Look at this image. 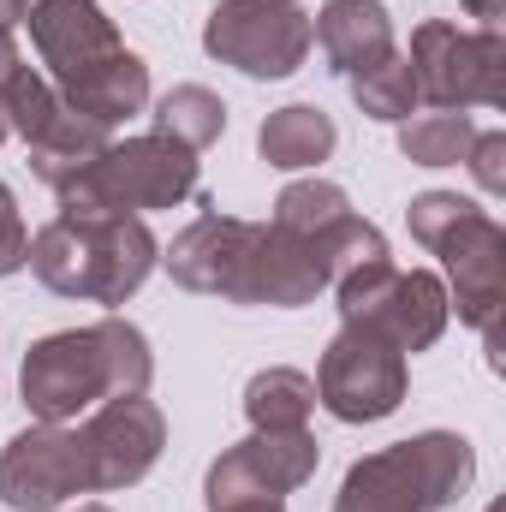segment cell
<instances>
[{
  "mask_svg": "<svg viewBox=\"0 0 506 512\" xmlns=\"http://www.w3.org/2000/svg\"><path fill=\"white\" fill-rule=\"evenodd\" d=\"M203 489H209V512H286V501L268 495L233 453H221V459L209 465V483H203Z\"/></svg>",
  "mask_w": 506,
  "mask_h": 512,
  "instance_id": "26",
  "label": "cell"
},
{
  "mask_svg": "<svg viewBox=\"0 0 506 512\" xmlns=\"http://www.w3.org/2000/svg\"><path fill=\"white\" fill-rule=\"evenodd\" d=\"M489 512H501V507H489Z\"/></svg>",
  "mask_w": 506,
  "mask_h": 512,
  "instance_id": "34",
  "label": "cell"
},
{
  "mask_svg": "<svg viewBox=\"0 0 506 512\" xmlns=\"http://www.w3.org/2000/svg\"><path fill=\"white\" fill-rule=\"evenodd\" d=\"M78 447H84V483H90V495L131 489V483H143L155 471V459L167 447V417L143 393H114L78 429Z\"/></svg>",
  "mask_w": 506,
  "mask_h": 512,
  "instance_id": "10",
  "label": "cell"
},
{
  "mask_svg": "<svg viewBox=\"0 0 506 512\" xmlns=\"http://www.w3.org/2000/svg\"><path fill=\"white\" fill-rule=\"evenodd\" d=\"M24 256H30V233H24V221H18L12 191L0 185V280H6V274H18V268H24Z\"/></svg>",
  "mask_w": 506,
  "mask_h": 512,
  "instance_id": "29",
  "label": "cell"
},
{
  "mask_svg": "<svg viewBox=\"0 0 506 512\" xmlns=\"http://www.w3.org/2000/svg\"><path fill=\"white\" fill-rule=\"evenodd\" d=\"M334 143H340V131L334 120L322 114V108H310V102H292V108H274L262 131H256V149H262V161L268 167H322L328 155H334Z\"/></svg>",
  "mask_w": 506,
  "mask_h": 512,
  "instance_id": "18",
  "label": "cell"
},
{
  "mask_svg": "<svg viewBox=\"0 0 506 512\" xmlns=\"http://www.w3.org/2000/svg\"><path fill=\"white\" fill-rule=\"evenodd\" d=\"M471 137H477L471 114H459V108H435V114L399 126V155L417 161V167H459L465 149H471Z\"/></svg>",
  "mask_w": 506,
  "mask_h": 512,
  "instance_id": "21",
  "label": "cell"
},
{
  "mask_svg": "<svg viewBox=\"0 0 506 512\" xmlns=\"http://www.w3.org/2000/svg\"><path fill=\"white\" fill-rule=\"evenodd\" d=\"M310 245H316L322 268H328V286H340L346 274H358V268H370V262H387V239H381V227L358 221L352 209H346L340 221H328L322 233H310Z\"/></svg>",
  "mask_w": 506,
  "mask_h": 512,
  "instance_id": "22",
  "label": "cell"
},
{
  "mask_svg": "<svg viewBox=\"0 0 506 512\" xmlns=\"http://www.w3.org/2000/svg\"><path fill=\"white\" fill-rule=\"evenodd\" d=\"M54 114H60V90H54V78H42L36 66H18L12 84H6V131H18L24 143H36Z\"/></svg>",
  "mask_w": 506,
  "mask_h": 512,
  "instance_id": "25",
  "label": "cell"
},
{
  "mask_svg": "<svg viewBox=\"0 0 506 512\" xmlns=\"http://www.w3.org/2000/svg\"><path fill=\"white\" fill-rule=\"evenodd\" d=\"M310 36L322 42L328 66H334L346 84L364 78L370 66H381L387 54H399V48H393V24H387V12H381L376 0H328V6L310 18Z\"/></svg>",
  "mask_w": 506,
  "mask_h": 512,
  "instance_id": "14",
  "label": "cell"
},
{
  "mask_svg": "<svg viewBox=\"0 0 506 512\" xmlns=\"http://www.w3.org/2000/svg\"><path fill=\"white\" fill-rule=\"evenodd\" d=\"M465 161H471V179H477L489 197H501L506 191V137L501 131H477L471 149H465Z\"/></svg>",
  "mask_w": 506,
  "mask_h": 512,
  "instance_id": "28",
  "label": "cell"
},
{
  "mask_svg": "<svg viewBox=\"0 0 506 512\" xmlns=\"http://www.w3.org/2000/svg\"><path fill=\"white\" fill-rule=\"evenodd\" d=\"M471 209V197H459V191H423V197H411V209H405V221H411V239L423 245V251H435L453 227H459V215Z\"/></svg>",
  "mask_w": 506,
  "mask_h": 512,
  "instance_id": "27",
  "label": "cell"
},
{
  "mask_svg": "<svg viewBox=\"0 0 506 512\" xmlns=\"http://www.w3.org/2000/svg\"><path fill=\"white\" fill-rule=\"evenodd\" d=\"M78 512H114V507H96V501H90V507H78Z\"/></svg>",
  "mask_w": 506,
  "mask_h": 512,
  "instance_id": "33",
  "label": "cell"
},
{
  "mask_svg": "<svg viewBox=\"0 0 506 512\" xmlns=\"http://www.w3.org/2000/svg\"><path fill=\"white\" fill-rule=\"evenodd\" d=\"M334 298H340V322H370L399 352H429L453 316V298L429 268L405 274L393 262H370V268L346 274L334 286Z\"/></svg>",
  "mask_w": 506,
  "mask_h": 512,
  "instance_id": "7",
  "label": "cell"
},
{
  "mask_svg": "<svg viewBox=\"0 0 506 512\" xmlns=\"http://www.w3.org/2000/svg\"><path fill=\"white\" fill-rule=\"evenodd\" d=\"M24 66V54H18V42H12V30H0V143L12 137L6 131V84H12V72Z\"/></svg>",
  "mask_w": 506,
  "mask_h": 512,
  "instance_id": "30",
  "label": "cell"
},
{
  "mask_svg": "<svg viewBox=\"0 0 506 512\" xmlns=\"http://www.w3.org/2000/svg\"><path fill=\"white\" fill-rule=\"evenodd\" d=\"M227 453L251 471L268 495H280V501H286L292 489H304V483L316 477V465H322V447H316L310 429H256L251 441H239V447H227Z\"/></svg>",
  "mask_w": 506,
  "mask_h": 512,
  "instance_id": "17",
  "label": "cell"
},
{
  "mask_svg": "<svg viewBox=\"0 0 506 512\" xmlns=\"http://www.w3.org/2000/svg\"><path fill=\"white\" fill-rule=\"evenodd\" d=\"M24 12H30V0H0V30H12Z\"/></svg>",
  "mask_w": 506,
  "mask_h": 512,
  "instance_id": "31",
  "label": "cell"
},
{
  "mask_svg": "<svg viewBox=\"0 0 506 512\" xmlns=\"http://www.w3.org/2000/svg\"><path fill=\"white\" fill-rule=\"evenodd\" d=\"M149 382H155L149 340L114 310L96 328H66V334L36 340L24 352V376H18L30 417H42V423H66L114 393H143Z\"/></svg>",
  "mask_w": 506,
  "mask_h": 512,
  "instance_id": "2",
  "label": "cell"
},
{
  "mask_svg": "<svg viewBox=\"0 0 506 512\" xmlns=\"http://www.w3.org/2000/svg\"><path fill=\"white\" fill-rule=\"evenodd\" d=\"M465 6H471V18H483V24L501 18V0H465Z\"/></svg>",
  "mask_w": 506,
  "mask_h": 512,
  "instance_id": "32",
  "label": "cell"
},
{
  "mask_svg": "<svg viewBox=\"0 0 506 512\" xmlns=\"http://www.w3.org/2000/svg\"><path fill=\"white\" fill-rule=\"evenodd\" d=\"M72 495H90V483H84V447L66 423H36L6 441L0 501L12 512H54Z\"/></svg>",
  "mask_w": 506,
  "mask_h": 512,
  "instance_id": "12",
  "label": "cell"
},
{
  "mask_svg": "<svg viewBox=\"0 0 506 512\" xmlns=\"http://www.w3.org/2000/svg\"><path fill=\"white\" fill-rule=\"evenodd\" d=\"M399 399H405V352L370 322H340L316 370V405H328L340 423H381L399 411Z\"/></svg>",
  "mask_w": 506,
  "mask_h": 512,
  "instance_id": "8",
  "label": "cell"
},
{
  "mask_svg": "<svg viewBox=\"0 0 506 512\" xmlns=\"http://www.w3.org/2000/svg\"><path fill=\"white\" fill-rule=\"evenodd\" d=\"M411 78H417V102L435 108H501L506 102V42L495 24L483 30H459L447 18H429L411 30V54H405Z\"/></svg>",
  "mask_w": 506,
  "mask_h": 512,
  "instance_id": "6",
  "label": "cell"
},
{
  "mask_svg": "<svg viewBox=\"0 0 506 512\" xmlns=\"http://www.w3.org/2000/svg\"><path fill=\"white\" fill-rule=\"evenodd\" d=\"M346 90H352V102H358L370 120H387V126H405L411 108H417V78H411L405 54H387L381 66H370L364 78H352Z\"/></svg>",
  "mask_w": 506,
  "mask_h": 512,
  "instance_id": "23",
  "label": "cell"
},
{
  "mask_svg": "<svg viewBox=\"0 0 506 512\" xmlns=\"http://www.w3.org/2000/svg\"><path fill=\"white\" fill-rule=\"evenodd\" d=\"M310 42V12L292 0H221L203 24V48L245 78H292Z\"/></svg>",
  "mask_w": 506,
  "mask_h": 512,
  "instance_id": "9",
  "label": "cell"
},
{
  "mask_svg": "<svg viewBox=\"0 0 506 512\" xmlns=\"http://www.w3.org/2000/svg\"><path fill=\"white\" fill-rule=\"evenodd\" d=\"M477 477V453L465 435L423 429L358 459L334 495V512H441L453 507Z\"/></svg>",
  "mask_w": 506,
  "mask_h": 512,
  "instance_id": "4",
  "label": "cell"
},
{
  "mask_svg": "<svg viewBox=\"0 0 506 512\" xmlns=\"http://www.w3.org/2000/svg\"><path fill=\"white\" fill-rule=\"evenodd\" d=\"M24 24H30V42H36L54 90L72 84V78H84L90 66H102L114 48H126L120 30H114V18L96 0H30Z\"/></svg>",
  "mask_w": 506,
  "mask_h": 512,
  "instance_id": "13",
  "label": "cell"
},
{
  "mask_svg": "<svg viewBox=\"0 0 506 512\" xmlns=\"http://www.w3.org/2000/svg\"><path fill=\"white\" fill-rule=\"evenodd\" d=\"M310 411H316V382H310L304 370L274 364V370L251 376V387H245V417H251V429H304Z\"/></svg>",
  "mask_w": 506,
  "mask_h": 512,
  "instance_id": "19",
  "label": "cell"
},
{
  "mask_svg": "<svg viewBox=\"0 0 506 512\" xmlns=\"http://www.w3.org/2000/svg\"><path fill=\"white\" fill-rule=\"evenodd\" d=\"M155 233L143 215H54L30 239V268L60 298H90L120 310L155 268Z\"/></svg>",
  "mask_w": 506,
  "mask_h": 512,
  "instance_id": "3",
  "label": "cell"
},
{
  "mask_svg": "<svg viewBox=\"0 0 506 512\" xmlns=\"http://www.w3.org/2000/svg\"><path fill=\"white\" fill-rule=\"evenodd\" d=\"M435 256L447 262L459 316L489 340V358L501 364V304H506V233L489 209H465L459 227L435 245Z\"/></svg>",
  "mask_w": 506,
  "mask_h": 512,
  "instance_id": "11",
  "label": "cell"
},
{
  "mask_svg": "<svg viewBox=\"0 0 506 512\" xmlns=\"http://www.w3.org/2000/svg\"><path fill=\"white\" fill-rule=\"evenodd\" d=\"M155 131L173 137V143H185V149H209L227 131V102L215 90H203V84H173L155 102Z\"/></svg>",
  "mask_w": 506,
  "mask_h": 512,
  "instance_id": "20",
  "label": "cell"
},
{
  "mask_svg": "<svg viewBox=\"0 0 506 512\" xmlns=\"http://www.w3.org/2000/svg\"><path fill=\"white\" fill-rule=\"evenodd\" d=\"M346 209H352V203H346V191H340L334 179H298V185H286V191L274 197V227L310 239V233H322L328 221H340Z\"/></svg>",
  "mask_w": 506,
  "mask_h": 512,
  "instance_id": "24",
  "label": "cell"
},
{
  "mask_svg": "<svg viewBox=\"0 0 506 512\" xmlns=\"http://www.w3.org/2000/svg\"><path fill=\"white\" fill-rule=\"evenodd\" d=\"M167 274L185 292H209L227 304H274V310H298L328 286V268L310 239L280 233L274 221H239L203 203V215L173 239V251L161 256Z\"/></svg>",
  "mask_w": 506,
  "mask_h": 512,
  "instance_id": "1",
  "label": "cell"
},
{
  "mask_svg": "<svg viewBox=\"0 0 506 512\" xmlns=\"http://www.w3.org/2000/svg\"><path fill=\"white\" fill-rule=\"evenodd\" d=\"M185 197H197V149L143 131L108 143L60 191V215H143V209H173Z\"/></svg>",
  "mask_w": 506,
  "mask_h": 512,
  "instance_id": "5",
  "label": "cell"
},
{
  "mask_svg": "<svg viewBox=\"0 0 506 512\" xmlns=\"http://www.w3.org/2000/svg\"><path fill=\"white\" fill-rule=\"evenodd\" d=\"M60 102L102 120V126H120L126 114H143L149 108V66L131 54V48H114L102 66H90L84 78L60 84Z\"/></svg>",
  "mask_w": 506,
  "mask_h": 512,
  "instance_id": "15",
  "label": "cell"
},
{
  "mask_svg": "<svg viewBox=\"0 0 506 512\" xmlns=\"http://www.w3.org/2000/svg\"><path fill=\"white\" fill-rule=\"evenodd\" d=\"M108 143H114V126H102V120H90V114H78V108L60 102V114L42 126L36 143H30V167H36L42 185L66 191V185H72V179H78Z\"/></svg>",
  "mask_w": 506,
  "mask_h": 512,
  "instance_id": "16",
  "label": "cell"
}]
</instances>
